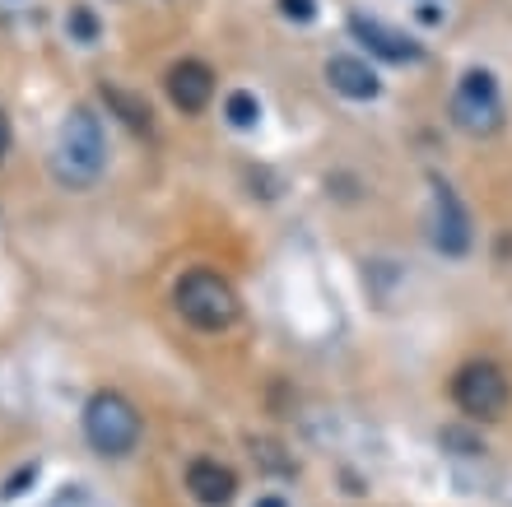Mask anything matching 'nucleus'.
I'll return each instance as SVG.
<instances>
[{"mask_svg": "<svg viewBox=\"0 0 512 507\" xmlns=\"http://www.w3.org/2000/svg\"><path fill=\"white\" fill-rule=\"evenodd\" d=\"M350 28H354V38L359 42H368V52H378L382 61H419V47L410 38H401L396 28H387V24H378V19H364V14H354L350 19Z\"/></svg>", "mask_w": 512, "mask_h": 507, "instance_id": "obj_9", "label": "nucleus"}, {"mask_svg": "<svg viewBox=\"0 0 512 507\" xmlns=\"http://www.w3.org/2000/svg\"><path fill=\"white\" fill-rule=\"evenodd\" d=\"M103 98H108V107L117 112V117L131 126V131H140V135H149L154 131V112H149V103L145 98H135V94H126V89H103Z\"/></svg>", "mask_w": 512, "mask_h": 507, "instance_id": "obj_11", "label": "nucleus"}, {"mask_svg": "<svg viewBox=\"0 0 512 507\" xmlns=\"http://www.w3.org/2000/svg\"><path fill=\"white\" fill-rule=\"evenodd\" d=\"M326 80H331V89L345 98H378V75L359 61V56H331L326 61Z\"/></svg>", "mask_w": 512, "mask_h": 507, "instance_id": "obj_10", "label": "nucleus"}, {"mask_svg": "<svg viewBox=\"0 0 512 507\" xmlns=\"http://www.w3.org/2000/svg\"><path fill=\"white\" fill-rule=\"evenodd\" d=\"M433 247L443 256L471 252V214L447 182H433Z\"/></svg>", "mask_w": 512, "mask_h": 507, "instance_id": "obj_6", "label": "nucleus"}, {"mask_svg": "<svg viewBox=\"0 0 512 507\" xmlns=\"http://www.w3.org/2000/svg\"><path fill=\"white\" fill-rule=\"evenodd\" d=\"M256 507H284V503H280V498H261V503H256Z\"/></svg>", "mask_w": 512, "mask_h": 507, "instance_id": "obj_16", "label": "nucleus"}, {"mask_svg": "<svg viewBox=\"0 0 512 507\" xmlns=\"http://www.w3.org/2000/svg\"><path fill=\"white\" fill-rule=\"evenodd\" d=\"M452 117L466 135H494L503 126V98L489 70H466L452 94Z\"/></svg>", "mask_w": 512, "mask_h": 507, "instance_id": "obj_4", "label": "nucleus"}, {"mask_svg": "<svg viewBox=\"0 0 512 507\" xmlns=\"http://www.w3.org/2000/svg\"><path fill=\"white\" fill-rule=\"evenodd\" d=\"M280 10L289 14V19H298V24H308L312 14H317V5H312V0H280Z\"/></svg>", "mask_w": 512, "mask_h": 507, "instance_id": "obj_13", "label": "nucleus"}, {"mask_svg": "<svg viewBox=\"0 0 512 507\" xmlns=\"http://www.w3.org/2000/svg\"><path fill=\"white\" fill-rule=\"evenodd\" d=\"M108 163V145L98 131V117L89 107H75L61 126V145H56V177L70 187H94Z\"/></svg>", "mask_w": 512, "mask_h": 507, "instance_id": "obj_1", "label": "nucleus"}, {"mask_svg": "<svg viewBox=\"0 0 512 507\" xmlns=\"http://www.w3.org/2000/svg\"><path fill=\"white\" fill-rule=\"evenodd\" d=\"M177 312L196 326V331H229L238 321V294L233 284L215 270H191L177 284Z\"/></svg>", "mask_w": 512, "mask_h": 507, "instance_id": "obj_2", "label": "nucleus"}, {"mask_svg": "<svg viewBox=\"0 0 512 507\" xmlns=\"http://www.w3.org/2000/svg\"><path fill=\"white\" fill-rule=\"evenodd\" d=\"M256 117H261V103H256L252 94H243V89H238V94L229 98V121L238 126V131H247V126H256Z\"/></svg>", "mask_w": 512, "mask_h": 507, "instance_id": "obj_12", "label": "nucleus"}, {"mask_svg": "<svg viewBox=\"0 0 512 507\" xmlns=\"http://www.w3.org/2000/svg\"><path fill=\"white\" fill-rule=\"evenodd\" d=\"M70 24H75V33H80V38H94V19H89V14H75V19H70Z\"/></svg>", "mask_w": 512, "mask_h": 507, "instance_id": "obj_14", "label": "nucleus"}, {"mask_svg": "<svg viewBox=\"0 0 512 507\" xmlns=\"http://www.w3.org/2000/svg\"><path fill=\"white\" fill-rule=\"evenodd\" d=\"M168 98H173V107H182L187 117L205 112L210 98H215V70L205 66V61H177V66L168 70Z\"/></svg>", "mask_w": 512, "mask_h": 507, "instance_id": "obj_7", "label": "nucleus"}, {"mask_svg": "<svg viewBox=\"0 0 512 507\" xmlns=\"http://www.w3.org/2000/svg\"><path fill=\"white\" fill-rule=\"evenodd\" d=\"M5 154H10V117L0 112V159H5Z\"/></svg>", "mask_w": 512, "mask_h": 507, "instance_id": "obj_15", "label": "nucleus"}, {"mask_svg": "<svg viewBox=\"0 0 512 507\" xmlns=\"http://www.w3.org/2000/svg\"><path fill=\"white\" fill-rule=\"evenodd\" d=\"M452 401L471 414V419H499L508 410V377L494 363H466L452 377Z\"/></svg>", "mask_w": 512, "mask_h": 507, "instance_id": "obj_5", "label": "nucleus"}, {"mask_svg": "<svg viewBox=\"0 0 512 507\" xmlns=\"http://www.w3.org/2000/svg\"><path fill=\"white\" fill-rule=\"evenodd\" d=\"M187 489H191V498L205 503V507H229L238 480H233V470L219 466V461H191L187 466Z\"/></svg>", "mask_w": 512, "mask_h": 507, "instance_id": "obj_8", "label": "nucleus"}, {"mask_svg": "<svg viewBox=\"0 0 512 507\" xmlns=\"http://www.w3.org/2000/svg\"><path fill=\"white\" fill-rule=\"evenodd\" d=\"M84 438L103 456H126L140 442V414L117 391H98L94 401L84 405Z\"/></svg>", "mask_w": 512, "mask_h": 507, "instance_id": "obj_3", "label": "nucleus"}]
</instances>
